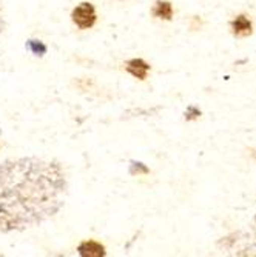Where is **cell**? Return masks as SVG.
Returning a JSON list of instances; mask_svg holds the SVG:
<instances>
[{
	"instance_id": "obj_4",
	"label": "cell",
	"mask_w": 256,
	"mask_h": 257,
	"mask_svg": "<svg viewBox=\"0 0 256 257\" xmlns=\"http://www.w3.org/2000/svg\"><path fill=\"white\" fill-rule=\"evenodd\" d=\"M77 251L82 257H104L105 252V246L96 240H83L79 243Z\"/></svg>"
},
{
	"instance_id": "obj_7",
	"label": "cell",
	"mask_w": 256,
	"mask_h": 257,
	"mask_svg": "<svg viewBox=\"0 0 256 257\" xmlns=\"http://www.w3.org/2000/svg\"><path fill=\"white\" fill-rule=\"evenodd\" d=\"M27 48L34 54V56H39L42 57L43 54H46V51H48V48H46V45L40 40H28L27 42Z\"/></svg>"
},
{
	"instance_id": "obj_5",
	"label": "cell",
	"mask_w": 256,
	"mask_h": 257,
	"mask_svg": "<svg viewBox=\"0 0 256 257\" xmlns=\"http://www.w3.org/2000/svg\"><path fill=\"white\" fill-rule=\"evenodd\" d=\"M231 31L238 37H247L253 33V27L250 19L247 16H238L233 22H231Z\"/></svg>"
},
{
	"instance_id": "obj_6",
	"label": "cell",
	"mask_w": 256,
	"mask_h": 257,
	"mask_svg": "<svg viewBox=\"0 0 256 257\" xmlns=\"http://www.w3.org/2000/svg\"><path fill=\"white\" fill-rule=\"evenodd\" d=\"M151 14L157 19H162V20H172L173 7L170 2H167V0H157L153 7V10H151Z\"/></svg>"
},
{
	"instance_id": "obj_3",
	"label": "cell",
	"mask_w": 256,
	"mask_h": 257,
	"mask_svg": "<svg viewBox=\"0 0 256 257\" xmlns=\"http://www.w3.org/2000/svg\"><path fill=\"white\" fill-rule=\"evenodd\" d=\"M125 69H127V73H130L133 77H136L139 80H145L151 66L142 59H131L125 63Z\"/></svg>"
},
{
	"instance_id": "obj_2",
	"label": "cell",
	"mask_w": 256,
	"mask_h": 257,
	"mask_svg": "<svg viewBox=\"0 0 256 257\" xmlns=\"http://www.w3.org/2000/svg\"><path fill=\"white\" fill-rule=\"evenodd\" d=\"M71 20L74 25L79 28V30H90L96 25L98 22V14H96V10L91 4L88 2H83L80 5H77L73 13H71Z\"/></svg>"
},
{
	"instance_id": "obj_1",
	"label": "cell",
	"mask_w": 256,
	"mask_h": 257,
	"mask_svg": "<svg viewBox=\"0 0 256 257\" xmlns=\"http://www.w3.org/2000/svg\"><path fill=\"white\" fill-rule=\"evenodd\" d=\"M68 182L56 160L37 157L0 163V232L25 231L57 214L65 205Z\"/></svg>"
},
{
	"instance_id": "obj_8",
	"label": "cell",
	"mask_w": 256,
	"mask_h": 257,
	"mask_svg": "<svg viewBox=\"0 0 256 257\" xmlns=\"http://www.w3.org/2000/svg\"><path fill=\"white\" fill-rule=\"evenodd\" d=\"M5 30V19H4V10H2V4H0V34Z\"/></svg>"
}]
</instances>
